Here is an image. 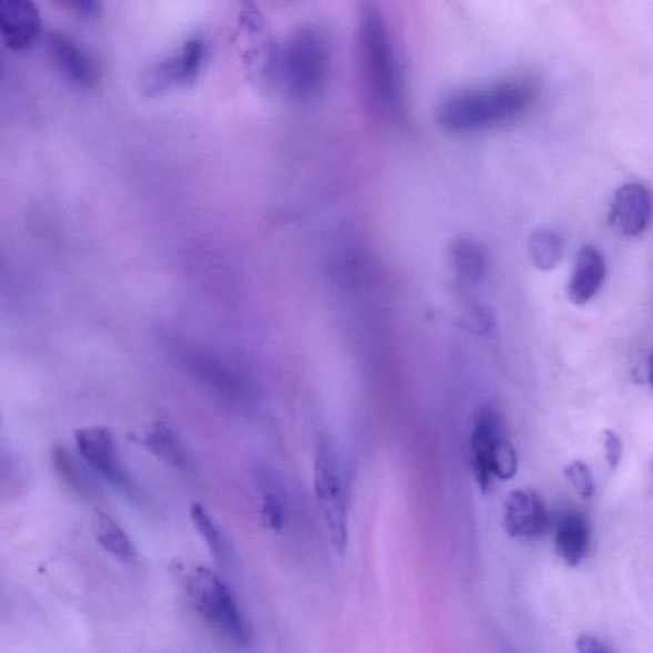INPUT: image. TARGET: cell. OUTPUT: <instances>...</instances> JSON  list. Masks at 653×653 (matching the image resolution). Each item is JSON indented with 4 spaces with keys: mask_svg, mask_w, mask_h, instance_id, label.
Segmentation results:
<instances>
[{
    "mask_svg": "<svg viewBox=\"0 0 653 653\" xmlns=\"http://www.w3.org/2000/svg\"><path fill=\"white\" fill-rule=\"evenodd\" d=\"M356 65L363 99L370 112L388 122L401 121L406 113L402 67L385 16L373 4L361 11Z\"/></svg>",
    "mask_w": 653,
    "mask_h": 653,
    "instance_id": "6da1fadb",
    "label": "cell"
},
{
    "mask_svg": "<svg viewBox=\"0 0 653 653\" xmlns=\"http://www.w3.org/2000/svg\"><path fill=\"white\" fill-rule=\"evenodd\" d=\"M538 96L535 80H506L453 93L440 104L437 119L445 131L455 134L486 131L517 121L529 112Z\"/></svg>",
    "mask_w": 653,
    "mask_h": 653,
    "instance_id": "7a4b0ae2",
    "label": "cell"
},
{
    "mask_svg": "<svg viewBox=\"0 0 653 653\" xmlns=\"http://www.w3.org/2000/svg\"><path fill=\"white\" fill-rule=\"evenodd\" d=\"M330 72V49L324 33L312 27L295 30L278 59V74L294 100L310 101L325 90Z\"/></svg>",
    "mask_w": 653,
    "mask_h": 653,
    "instance_id": "3957f363",
    "label": "cell"
},
{
    "mask_svg": "<svg viewBox=\"0 0 653 653\" xmlns=\"http://www.w3.org/2000/svg\"><path fill=\"white\" fill-rule=\"evenodd\" d=\"M186 595L212 631L237 647L251 642V628L227 584L207 567H196L186 577Z\"/></svg>",
    "mask_w": 653,
    "mask_h": 653,
    "instance_id": "277c9868",
    "label": "cell"
},
{
    "mask_svg": "<svg viewBox=\"0 0 653 653\" xmlns=\"http://www.w3.org/2000/svg\"><path fill=\"white\" fill-rule=\"evenodd\" d=\"M470 458L473 478L482 493H487L494 480H511L517 473L519 458L508 439L502 415L493 406L483 405L475 414Z\"/></svg>",
    "mask_w": 653,
    "mask_h": 653,
    "instance_id": "5b68a950",
    "label": "cell"
},
{
    "mask_svg": "<svg viewBox=\"0 0 653 653\" xmlns=\"http://www.w3.org/2000/svg\"><path fill=\"white\" fill-rule=\"evenodd\" d=\"M314 493L330 544L344 555L349 542V494L340 457L327 440L319 445L314 462Z\"/></svg>",
    "mask_w": 653,
    "mask_h": 653,
    "instance_id": "8992f818",
    "label": "cell"
},
{
    "mask_svg": "<svg viewBox=\"0 0 653 653\" xmlns=\"http://www.w3.org/2000/svg\"><path fill=\"white\" fill-rule=\"evenodd\" d=\"M207 47L202 38H191L171 55L161 59L144 74V93L155 98L192 86L205 65Z\"/></svg>",
    "mask_w": 653,
    "mask_h": 653,
    "instance_id": "52a82bcc",
    "label": "cell"
},
{
    "mask_svg": "<svg viewBox=\"0 0 653 653\" xmlns=\"http://www.w3.org/2000/svg\"><path fill=\"white\" fill-rule=\"evenodd\" d=\"M186 369L200 384L211 389L222 400L234 406H248L256 391L252 380L239 369L203 351L190 350L183 354Z\"/></svg>",
    "mask_w": 653,
    "mask_h": 653,
    "instance_id": "ba28073f",
    "label": "cell"
},
{
    "mask_svg": "<svg viewBox=\"0 0 653 653\" xmlns=\"http://www.w3.org/2000/svg\"><path fill=\"white\" fill-rule=\"evenodd\" d=\"M79 452L90 468L101 478L125 493L133 494L134 483L121 461V455L112 431L105 427L81 428L74 432Z\"/></svg>",
    "mask_w": 653,
    "mask_h": 653,
    "instance_id": "9c48e42d",
    "label": "cell"
},
{
    "mask_svg": "<svg viewBox=\"0 0 653 653\" xmlns=\"http://www.w3.org/2000/svg\"><path fill=\"white\" fill-rule=\"evenodd\" d=\"M47 52L57 72L72 86L88 90L100 82L101 68L98 59L68 33H50Z\"/></svg>",
    "mask_w": 653,
    "mask_h": 653,
    "instance_id": "30bf717a",
    "label": "cell"
},
{
    "mask_svg": "<svg viewBox=\"0 0 653 653\" xmlns=\"http://www.w3.org/2000/svg\"><path fill=\"white\" fill-rule=\"evenodd\" d=\"M503 523L508 535L538 539L549 530V516L535 491L519 489L506 500Z\"/></svg>",
    "mask_w": 653,
    "mask_h": 653,
    "instance_id": "8fae6325",
    "label": "cell"
},
{
    "mask_svg": "<svg viewBox=\"0 0 653 653\" xmlns=\"http://www.w3.org/2000/svg\"><path fill=\"white\" fill-rule=\"evenodd\" d=\"M40 31L41 16L32 0H0V33L8 49L24 52Z\"/></svg>",
    "mask_w": 653,
    "mask_h": 653,
    "instance_id": "7c38bea8",
    "label": "cell"
},
{
    "mask_svg": "<svg viewBox=\"0 0 653 653\" xmlns=\"http://www.w3.org/2000/svg\"><path fill=\"white\" fill-rule=\"evenodd\" d=\"M652 211L650 192L637 183L625 184L615 193L610 223L625 236H639L649 227Z\"/></svg>",
    "mask_w": 653,
    "mask_h": 653,
    "instance_id": "4fadbf2b",
    "label": "cell"
},
{
    "mask_svg": "<svg viewBox=\"0 0 653 653\" xmlns=\"http://www.w3.org/2000/svg\"><path fill=\"white\" fill-rule=\"evenodd\" d=\"M134 442H137L152 456L159 458L173 469L188 471L192 469V461L188 451H186L175 430L163 420L151 424V427L142 435L133 436Z\"/></svg>",
    "mask_w": 653,
    "mask_h": 653,
    "instance_id": "5bb4252c",
    "label": "cell"
},
{
    "mask_svg": "<svg viewBox=\"0 0 653 653\" xmlns=\"http://www.w3.org/2000/svg\"><path fill=\"white\" fill-rule=\"evenodd\" d=\"M606 266L601 253L586 245L577 256L573 275L568 296L575 305H583L595 298L602 283H604Z\"/></svg>",
    "mask_w": 653,
    "mask_h": 653,
    "instance_id": "9a60e30c",
    "label": "cell"
},
{
    "mask_svg": "<svg viewBox=\"0 0 653 653\" xmlns=\"http://www.w3.org/2000/svg\"><path fill=\"white\" fill-rule=\"evenodd\" d=\"M590 547V524L580 513H571L559 522L555 533V549L563 562L577 567L586 555Z\"/></svg>",
    "mask_w": 653,
    "mask_h": 653,
    "instance_id": "2e32d148",
    "label": "cell"
},
{
    "mask_svg": "<svg viewBox=\"0 0 653 653\" xmlns=\"http://www.w3.org/2000/svg\"><path fill=\"white\" fill-rule=\"evenodd\" d=\"M93 529H95V537L100 547L106 550L110 555L126 563L135 561L137 550H135L132 540L126 535L122 526L112 517L104 512H98L95 521H93Z\"/></svg>",
    "mask_w": 653,
    "mask_h": 653,
    "instance_id": "e0dca14e",
    "label": "cell"
},
{
    "mask_svg": "<svg viewBox=\"0 0 653 653\" xmlns=\"http://www.w3.org/2000/svg\"><path fill=\"white\" fill-rule=\"evenodd\" d=\"M451 259L457 273L470 282H477L486 275L488 259L478 243L469 239L456 241L451 249Z\"/></svg>",
    "mask_w": 653,
    "mask_h": 653,
    "instance_id": "ac0fdd59",
    "label": "cell"
},
{
    "mask_svg": "<svg viewBox=\"0 0 653 653\" xmlns=\"http://www.w3.org/2000/svg\"><path fill=\"white\" fill-rule=\"evenodd\" d=\"M530 252L538 268L553 269L563 257L562 237L549 228H541L531 236Z\"/></svg>",
    "mask_w": 653,
    "mask_h": 653,
    "instance_id": "d6986e66",
    "label": "cell"
},
{
    "mask_svg": "<svg viewBox=\"0 0 653 653\" xmlns=\"http://www.w3.org/2000/svg\"><path fill=\"white\" fill-rule=\"evenodd\" d=\"M52 461L59 478H61L68 487L73 489L75 493H79L82 497L92 494L93 488L91 481L64 446L58 445L53 447Z\"/></svg>",
    "mask_w": 653,
    "mask_h": 653,
    "instance_id": "ffe728a7",
    "label": "cell"
},
{
    "mask_svg": "<svg viewBox=\"0 0 653 653\" xmlns=\"http://www.w3.org/2000/svg\"><path fill=\"white\" fill-rule=\"evenodd\" d=\"M190 513L194 528H196L200 537L205 540L211 554L216 559L223 558L227 550V542L222 529L212 519L206 508L200 503H193Z\"/></svg>",
    "mask_w": 653,
    "mask_h": 653,
    "instance_id": "44dd1931",
    "label": "cell"
},
{
    "mask_svg": "<svg viewBox=\"0 0 653 653\" xmlns=\"http://www.w3.org/2000/svg\"><path fill=\"white\" fill-rule=\"evenodd\" d=\"M564 475L571 481L577 494L590 500L596 493V482L588 463L583 461H573L568 463Z\"/></svg>",
    "mask_w": 653,
    "mask_h": 653,
    "instance_id": "7402d4cb",
    "label": "cell"
},
{
    "mask_svg": "<svg viewBox=\"0 0 653 653\" xmlns=\"http://www.w3.org/2000/svg\"><path fill=\"white\" fill-rule=\"evenodd\" d=\"M262 521L273 531H282L285 523V508L275 494L263 496L261 508Z\"/></svg>",
    "mask_w": 653,
    "mask_h": 653,
    "instance_id": "603a6c76",
    "label": "cell"
},
{
    "mask_svg": "<svg viewBox=\"0 0 653 653\" xmlns=\"http://www.w3.org/2000/svg\"><path fill=\"white\" fill-rule=\"evenodd\" d=\"M602 440H604L606 461L610 470H616L619 463L622 461L623 443L621 437L614 430L606 429L602 432Z\"/></svg>",
    "mask_w": 653,
    "mask_h": 653,
    "instance_id": "cb8c5ba5",
    "label": "cell"
},
{
    "mask_svg": "<svg viewBox=\"0 0 653 653\" xmlns=\"http://www.w3.org/2000/svg\"><path fill=\"white\" fill-rule=\"evenodd\" d=\"M65 10L82 19H93L101 11V0H59Z\"/></svg>",
    "mask_w": 653,
    "mask_h": 653,
    "instance_id": "d4e9b609",
    "label": "cell"
},
{
    "mask_svg": "<svg viewBox=\"0 0 653 653\" xmlns=\"http://www.w3.org/2000/svg\"><path fill=\"white\" fill-rule=\"evenodd\" d=\"M575 647L583 653H609L613 649L608 646V643L595 637V635L583 634L575 641Z\"/></svg>",
    "mask_w": 653,
    "mask_h": 653,
    "instance_id": "484cf974",
    "label": "cell"
},
{
    "mask_svg": "<svg viewBox=\"0 0 653 653\" xmlns=\"http://www.w3.org/2000/svg\"><path fill=\"white\" fill-rule=\"evenodd\" d=\"M649 380L651 388L653 389V354L650 356L649 360Z\"/></svg>",
    "mask_w": 653,
    "mask_h": 653,
    "instance_id": "4316f807",
    "label": "cell"
}]
</instances>
